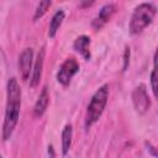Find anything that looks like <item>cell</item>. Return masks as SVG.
Listing matches in <instances>:
<instances>
[{
	"mask_svg": "<svg viewBox=\"0 0 158 158\" xmlns=\"http://www.w3.org/2000/svg\"><path fill=\"white\" fill-rule=\"evenodd\" d=\"M21 109V88L15 77L7 80L6 85V107L2 123V138L9 141L16 128Z\"/></svg>",
	"mask_w": 158,
	"mask_h": 158,
	"instance_id": "1",
	"label": "cell"
},
{
	"mask_svg": "<svg viewBox=\"0 0 158 158\" xmlns=\"http://www.w3.org/2000/svg\"><path fill=\"white\" fill-rule=\"evenodd\" d=\"M109 100V85H101L91 96L90 102L86 107V116H85V127L90 128L94 123L99 121L101 117Z\"/></svg>",
	"mask_w": 158,
	"mask_h": 158,
	"instance_id": "2",
	"label": "cell"
},
{
	"mask_svg": "<svg viewBox=\"0 0 158 158\" xmlns=\"http://www.w3.org/2000/svg\"><path fill=\"white\" fill-rule=\"evenodd\" d=\"M156 6L151 2H142L139 4L132 12L128 30L132 35L141 33L144 28H147L154 20L156 16Z\"/></svg>",
	"mask_w": 158,
	"mask_h": 158,
	"instance_id": "3",
	"label": "cell"
},
{
	"mask_svg": "<svg viewBox=\"0 0 158 158\" xmlns=\"http://www.w3.org/2000/svg\"><path fill=\"white\" fill-rule=\"evenodd\" d=\"M79 72V63L74 57L67 58L59 67V70L57 73V80L60 85L68 86L70 84V80L73 77Z\"/></svg>",
	"mask_w": 158,
	"mask_h": 158,
	"instance_id": "4",
	"label": "cell"
},
{
	"mask_svg": "<svg viewBox=\"0 0 158 158\" xmlns=\"http://www.w3.org/2000/svg\"><path fill=\"white\" fill-rule=\"evenodd\" d=\"M132 104L137 114L143 115L151 107V99L148 96L147 89L144 84L137 85L132 91Z\"/></svg>",
	"mask_w": 158,
	"mask_h": 158,
	"instance_id": "5",
	"label": "cell"
},
{
	"mask_svg": "<svg viewBox=\"0 0 158 158\" xmlns=\"http://www.w3.org/2000/svg\"><path fill=\"white\" fill-rule=\"evenodd\" d=\"M32 65H33V49L25 48L19 56V70L23 81H26L30 78V74L32 72Z\"/></svg>",
	"mask_w": 158,
	"mask_h": 158,
	"instance_id": "6",
	"label": "cell"
},
{
	"mask_svg": "<svg viewBox=\"0 0 158 158\" xmlns=\"http://www.w3.org/2000/svg\"><path fill=\"white\" fill-rule=\"evenodd\" d=\"M44 54H46V51L42 47L40 49V52L37 53V57H36V60L33 64V69H32V77L30 79V85L32 88H36L41 81L42 72H43V64H44Z\"/></svg>",
	"mask_w": 158,
	"mask_h": 158,
	"instance_id": "7",
	"label": "cell"
},
{
	"mask_svg": "<svg viewBox=\"0 0 158 158\" xmlns=\"http://www.w3.org/2000/svg\"><path fill=\"white\" fill-rule=\"evenodd\" d=\"M115 5H112V4H106V5H104L101 9H100V11H99V14L96 15V17L93 20V27L98 31V30H100L106 22H109L110 21V19L112 17V15L115 14Z\"/></svg>",
	"mask_w": 158,
	"mask_h": 158,
	"instance_id": "8",
	"label": "cell"
},
{
	"mask_svg": "<svg viewBox=\"0 0 158 158\" xmlns=\"http://www.w3.org/2000/svg\"><path fill=\"white\" fill-rule=\"evenodd\" d=\"M73 48L85 59L89 60L91 54H90V37L86 35H81L75 38L73 43Z\"/></svg>",
	"mask_w": 158,
	"mask_h": 158,
	"instance_id": "9",
	"label": "cell"
},
{
	"mask_svg": "<svg viewBox=\"0 0 158 158\" xmlns=\"http://www.w3.org/2000/svg\"><path fill=\"white\" fill-rule=\"evenodd\" d=\"M49 105V93H48V89L47 86H44L42 89V91L38 95V99L35 104V107H33V114L36 117H41L43 116V114L46 112L47 107Z\"/></svg>",
	"mask_w": 158,
	"mask_h": 158,
	"instance_id": "10",
	"label": "cell"
},
{
	"mask_svg": "<svg viewBox=\"0 0 158 158\" xmlns=\"http://www.w3.org/2000/svg\"><path fill=\"white\" fill-rule=\"evenodd\" d=\"M64 17H65V14L63 10H58L54 12V15L52 16V20L49 22V27H48V37L49 38H54L59 27L62 26L63 21H64Z\"/></svg>",
	"mask_w": 158,
	"mask_h": 158,
	"instance_id": "11",
	"label": "cell"
},
{
	"mask_svg": "<svg viewBox=\"0 0 158 158\" xmlns=\"http://www.w3.org/2000/svg\"><path fill=\"white\" fill-rule=\"evenodd\" d=\"M72 138H73V127L72 125H65L62 130V154L67 156L70 146H72Z\"/></svg>",
	"mask_w": 158,
	"mask_h": 158,
	"instance_id": "12",
	"label": "cell"
},
{
	"mask_svg": "<svg viewBox=\"0 0 158 158\" xmlns=\"http://www.w3.org/2000/svg\"><path fill=\"white\" fill-rule=\"evenodd\" d=\"M52 5V0H40L36 10H35V14H33V21H37L40 20L51 7Z\"/></svg>",
	"mask_w": 158,
	"mask_h": 158,
	"instance_id": "13",
	"label": "cell"
},
{
	"mask_svg": "<svg viewBox=\"0 0 158 158\" xmlns=\"http://www.w3.org/2000/svg\"><path fill=\"white\" fill-rule=\"evenodd\" d=\"M130 57H131V51L130 47L126 46L125 51H123V64H122V72H126L128 65H130Z\"/></svg>",
	"mask_w": 158,
	"mask_h": 158,
	"instance_id": "14",
	"label": "cell"
},
{
	"mask_svg": "<svg viewBox=\"0 0 158 158\" xmlns=\"http://www.w3.org/2000/svg\"><path fill=\"white\" fill-rule=\"evenodd\" d=\"M151 88H152V93L154 95V98L157 96V70H156V67L153 68L152 73H151Z\"/></svg>",
	"mask_w": 158,
	"mask_h": 158,
	"instance_id": "15",
	"label": "cell"
},
{
	"mask_svg": "<svg viewBox=\"0 0 158 158\" xmlns=\"http://www.w3.org/2000/svg\"><path fill=\"white\" fill-rule=\"evenodd\" d=\"M96 0H80V7L81 9H88L90 7Z\"/></svg>",
	"mask_w": 158,
	"mask_h": 158,
	"instance_id": "16",
	"label": "cell"
},
{
	"mask_svg": "<svg viewBox=\"0 0 158 158\" xmlns=\"http://www.w3.org/2000/svg\"><path fill=\"white\" fill-rule=\"evenodd\" d=\"M146 144H147V147L149 148V151L152 152V156H154V157H157V153H156V149H154V147H153V146H152V144H151L149 142H148V143H146Z\"/></svg>",
	"mask_w": 158,
	"mask_h": 158,
	"instance_id": "17",
	"label": "cell"
},
{
	"mask_svg": "<svg viewBox=\"0 0 158 158\" xmlns=\"http://www.w3.org/2000/svg\"><path fill=\"white\" fill-rule=\"evenodd\" d=\"M48 154H49L51 157H54V156H56V153L53 152V147H52V146H48Z\"/></svg>",
	"mask_w": 158,
	"mask_h": 158,
	"instance_id": "18",
	"label": "cell"
},
{
	"mask_svg": "<svg viewBox=\"0 0 158 158\" xmlns=\"http://www.w3.org/2000/svg\"><path fill=\"white\" fill-rule=\"evenodd\" d=\"M0 157H1V154H0Z\"/></svg>",
	"mask_w": 158,
	"mask_h": 158,
	"instance_id": "19",
	"label": "cell"
}]
</instances>
